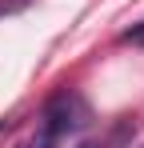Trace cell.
Returning a JSON list of instances; mask_svg holds the SVG:
<instances>
[{"mask_svg":"<svg viewBox=\"0 0 144 148\" xmlns=\"http://www.w3.org/2000/svg\"><path fill=\"white\" fill-rule=\"evenodd\" d=\"M80 116H84L80 96H72V92L52 96L44 104V112H40V128H36V136H32L28 148H60V140L80 128Z\"/></svg>","mask_w":144,"mask_h":148,"instance_id":"cell-1","label":"cell"},{"mask_svg":"<svg viewBox=\"0 0 144 148\" xmlns=\"http://www.w3.org/2000/svg\"><path fill=\"white\" fill-rule=\"evenodd\" d=\"M80 148H100V144H92V140H84V144H80Z\"/></svg>","mask_w":144,"mask_h":148,"instance_id":"cell-5","label":"cell"},{"mask_svg":"<svg viewBox=\"0 0 144 148\" xmlns=\"http://www.w3.org/2000/svg\"><path fill=\"white\" fill-rule=\"evenodd\" d=\"M28 8V0H0V16H8V12H20Z\"/></svg>","mask_w":144,"mask_h":148,"instance_id":"cell-3","label":"cell"},{"mask_svg":"<svg viewBox=\"0 0 144 148\" xmlns=\"http://www.w3.org/2000/svg\"><path fill=\"white\" fill-rule=\"evenodd\" d=\"M8 128H12V120H0V136H4V132H8Z\"/></svg>","mask_w":144,"mask_h":148,"instance_id":"cell-4","label":"cell"},{"mask_svg":"<svg viewBox=\"0 0 144 148\" xmlns=\"http://www.w3.org/2000/svg\"><path fill=\"white\" fill-rule=\"evenodd\" d=\"M120 40H128V44H140V48H144V20H140V24H132V28H124V32H120Z\"/></svg>","mask_w":144,"mask_h":148,"instance_id":"cell-2","label":"cell"}]
</instances>
